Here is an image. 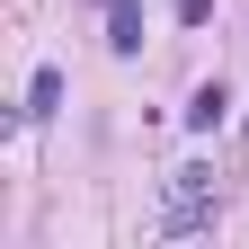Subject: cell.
Masks as SVG:
<instances>
[{"label": "cell", "mask_w": 249, "mask_h": 249, "mask_svg": "<svg viewBox=\"0 0 249 249\" xmlns=\"http://www.w3.org/2000/svg\"><path fill=\"white\" fill-rule=\"evenodd\" d=\"M240 151H249V134H240Z\"/></svg>", "instance_id": "cell-5"}, {"label": "cell", "mask_w": 249, "mask_h": 249, "mask_svg": "<svg viewBox=\"0 0 249 249\" xmlns=\"http://www.w3.org/2000/svg\"><path fill=\"white\" fill-rule=\"evenodd\" d=\"M53 107H62V71H53V62H45V71L27 80V116H53Z\"/></svg>", "instance_id": "cell-3"}, {"label": "cell", "mask_w": 249, "mask_h": 249, "mask_svg": "<svg viewBox=\"0 0 249 249\" xmlns=\"http://www.w3.org/2000/svg\"><path fill=\"white\" fill-rule=\"evenodd\" d=\"M213 18V0H178V27H205Z\"/></svg>", "instance_id": "cell-4"}, {"label": "cell", "mask_w": 249, "mask_h": 249, "mask_svg": "<svg viewBox=\"0 0 249 249\" xmlns=\"http://www.w3.org/2000/svg\"><path fill=\"white\" fill-rule=\"evenodd\" d=\"M223 107H231V98H223V80H205L196 98H187V124H196V134H213V124H223Z\"/></svg>", "instance_id": "cell-2"}, {"label": "cell", "mask_w": 249, "mask_h": 249, "mask_svg": "<svg viewBox=\"0 0 249 249\" xmlns=\"http://www.w3.org/2000/svg\"><path fill=\"white\" fill-rule=\"evenodd\" d=\"M107 53H142V9L134 0H107Z\"/></svg>", "instance_id": "cell-1"}]
</instances>
